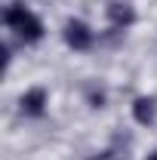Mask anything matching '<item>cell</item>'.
I'll list each match as a JSON object with an SVG mask.
<instances>
[{"instance_id": "obj_5", "label": "cell", "mask_w": 157, "mask_h": 160, "mask_svg": "<svg viewBox=\"0 0 157 160\" xmlns=\"http://www.w3.org/2000/svg\"><path fill=\"white\" fill-rule=\"evenodd\" d=\"M154 99H136V105H133V117L139 120V123H154Z\"/></svg>"}, {"instance_id": "obj_4", "label": "cell", "mask_w": 157, "mask_h": 160, "mask_svg": "<svg viewBox=\"0 0 157 160\" xmlns=\"http://www.w3.org/2000/svg\"><path fill=\"white\" fill-rule=\"evenodd\" d=\"M22 111L31 114V117H40V114L46 111V92H43V89L25 92V96H22Z\"/></svg>"}, {"instance_id": "obj_3", "label": "cell", "mask_w": 157, "mask_h": 160, "mask_svg": "<svg viewBox=\"0 0 157 160\" xmlns=\"http://www.w3.org/2000/svg\"><path fill=\"white\" fill-rule=\"evenodd\" d=\"M108 19H111L114 28H129L133 19H136V12H133V6H129V3L114 0V3H108Z\"/></svg>"}, {"instance_id": "obj_2", "label": "cell", "mask_w": 157, "mask_h": 160, "mask_svg": "<svg viewBox=\"0 0 157 160\" xmlns=\"http://www.w3.org/2000/svg\"><path fill=\"white\" fill-rule=\"evenodd\" d=\"M65 43H68L71 49H89V46H93V31H89L83 22L71 19L65 25Z\"/></svg>"}, {"instance_id": "obj_1", "label": "cell", "mask_w": 157, "mask_h": 160, "mask_svg": "<svg viewBox=\"0 0 157 160\" xmlns=\"http://www.w3.org/2000/svg\"><path fill=\"white\" fill-rule=\"evenodd\" d=\"M3 22H6V28H13L25 43H34V40L43 37V25H40V19L31 12V9H25L22 3H13V6L3 12Z\"/></svg>"}, {"instance_id": "obj_6", "label": "cell", "mask_w": 157, "mask_h": 160, "mask_svg": "<svg viewBox=\"0 0 157 160\" xmlns=\"http://www.w3.org/2000/svg\"><path fill=\"white\" fill-rule=\"evenodd\" d=\"M89 102H93V108H102L105 96H102V92H89Z\"/></svg>"}, {"instance_id": "obj_7", "label": "cell", "mask_w": 157, "mask_h": 160, "mask_svg": "<svg viewBox=\"0 0 157 160\" xmlns=\"http://www.w3.org/2000/svg\"><path fill=\"white\" fill-rule=\"evenodd\" d=\"M148 160H157V154H151V157H148Z\"/></svg>"}]
</instances>
